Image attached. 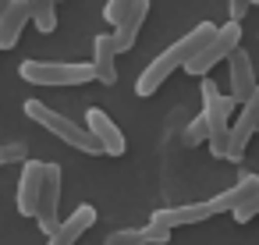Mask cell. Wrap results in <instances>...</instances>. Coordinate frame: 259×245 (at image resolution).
<instances>
[{"label": "cell", "mask_w": 259, "mask_h": 245, "mask_svg": "<svg viewBox=\"0 0 259 245\" xmlns=\"http://www.w3.org/2000/svg\"><path fill=\"white\" fill-rule=\"evenodd\" d=\"M85 128L96 135V142L103 146V153H107V156H121V153L128 149V142H124V132L114 125V117H110L107 110H100V107H89V114H85Z\"/></svg>", "instance_id": "obj_8"}, {"label": "cell", "mask_w": 259, "mask_h": 245, "mask_svg": "<svg viewBox=\"0 0 259 245\" xmlns=\"http://www.w3.org/2000/svg\"><path fill=\"white\" fill-rule=\"evenodd\" d=\"M132 4H135V0H107V8H103V18L110 22V25H117L128 11H132Z\"/></svg>", "instance_id": "obj_22"}, {"label": "cell", "mask_w": 259, "mask_h": 245, "mask_svg": "<svg viewBox=\"0 0 259 245\" xmlns=\"http://www.w3.org/2000/svg\"><path fill=\"white\" fill-rule=\"evenodd\" d=\"M93 71H96V82L117 86V43L107 32L93 39Z\"/></svg>", "instance_id": "obj_14"}, {"label": "cell", "mask_w": 259, "mask_h": 245, "mask_svg": "<svg viewBox=\"0 0 259 245\" xmlns=\"http://www.w3.org/2000/svg\"><path fill=\"white\" fill-rule=\"evenodd\" d=\"M255 188H259V174H241V178H238V185L224 188V192H220V195H213L209 202H213V210H217V213H231V210H234V206H241Z\"/></svg>", "instance_id": "obj_16"}, {"label": "cell", "mask_w": 259, "mask_h": 245, "mask_svg": "<svg viewBox=\"0 0 259 245\" xmlns=\"http://www.w3.org/2000/svg\"><path fill=\"white\" fill-rule=\"evenodd\" d=\"M61 164H47L43 171V188H39V202H36V224L39 231L50 238L57 227H61Z\"/></svg>", "instance_id": "obj_6"}, {"label": "cell", "mask_w": 259, "mask_h": 245, "mask_svg": "<svg viewBox=\"0 0 259 245\" xmlns=\"http://www.w3.org/2000/svg\"><path fill=\"white\" fill-rule=\"evenodd\" d=\"M32 4V25L47 36L57 29V0H29Z\"/></svg>", "instance_id": "obj_17"}, {"label": "cell", "mask_w": 259, "mask_h": 245, "mask_svg": "<svg viewBox=\"0 0 259 245\" xmlns=\"http://www.w3.org/2000/svg\"><path fill=\"white\" fill-rule=\"evenodd\" d=\"M255 135H259V132H255Z\"/></svg>", "instance_id": "obj_26"}, {"label": "cell", "mask_w": 259, "mask_h": 245, "mask_svg": "<svg viewBox=\"0 0 259 245\" xmlns=\"http://www.w3.org/2000/svg\"><path fill=\"white\" fill-rule=\"evenodd\" d=\"M213 36H217V25H213V22H199L195 29H188L174 47H167L160 57H153V61L146 64V71H142L139 82H135V93H139V96H153V93H156L178 68H185V64H188Z\"/></svg>", "instance_id": "obj_1"}, {"label": "cell", "mask_w": 259, "mask_h": 245, "mask_svg": "<svg viewBox=\"0 0 259 245\" xmlns=\"http://www.w3.org/2000/svg\"><path fill=\"white\" fill-rule=\"evenodd\" d=\"M227 75H231V100H234V107L238 103H245L252 93H255V86H259V78H255V71H252V57L238 47L231 57H227Z\"/></svg>", "instance_id": "obj_9"}, {"label": "cell", "mask_w": 259, "mask_h": 245, "mask_svg": "<svg viewBox=\"0 0 259 245\" xmlns=\"http://www.w3.org/2000/svg\"><path fill=\"white\" fill-rule=\"evenodd\" d=\"M25 160H29V146L25 142H0V167L25 164Z\"/></svg>", "instance_id": "obj_20"}, {"label": "cell", "mask_w": 259, "mask_h": 245, "mask_svg": "<svg viewBox=\"0 0 259 245\" xmlns=\"http://www.w3.org/2000/svg\"><path fill=\"white\" fill-rule=\"evenodd\" d=\"M209 217H217V210H213V202L206 199V202H185V206H167V210H156L149 220L153 224H163V227H188V224H199V220H209Z\"/></svg>", "instance_id": "obj_11"}, {"label": "cell", "mask_w": 259, "mask_h": 245, "mask_svg": "<svg viewBox=\"0 0 259 245\" xmlns=\"http://www.w3.org/2000/svg\"><path fill=\"white\" fill-rule=\"evenodd\" d=\"M202 142H209V121L206 114H195L192 125L185 128V146H202Z\"/></svg>", "instance_id": "obj_18"}, {"label": "cell", "mask_w": 259, "mask_h": 245, "mask_svg": "<svg viewBox=\"0 0 259 245\" xmlns=\"http://www.w3.org/2000/svg\"><path fill=\"white\" fill-rule=\"evenodd\" d=\"M231 217H234L238 224H248L252 217H259V188H255V192H252L241 206H234V210H231Z\"/></svg>", "instance_id": "obj_21"}, {"label": "cell", "mask_w": 259, "mask_h": 245, "mask_svg": "<svg viewBox=\"0 0 259 245\" xmlns=\"http://www.w3.org/2000/svg\"><path fill=\"white\" fill-rule=\"evenodd\" d=\"M25 117H32L36 125H43L50 135H57L61 142H68L71 149H78V153H89V156H96V153H103V146L96 142V135L89 132V128H82L78 121H71L68 114H57L54 107H47L43 100H25Z\"/></svg>", "instance_id": "obj_2"}, {"label": "cell", "mask_w": 259, "mask_h": 245, "mask_svg": "<svg viewBox=\"0 0 259 245\" xmlns=\"http://www.w3.org/2000/svg\"><path fill=\"white\" fill-rule=\"evenodd\" d=\"M252 4H259V0H252Z\"/></svg>", "instance_id": "obj_25"}, {"label": "cell", "mask_w": 259, "mask_h": 245, "mask_svg": "<svg viewBox=\"0 0 259 245\" xmlns=\"http://www.w3.org/2000/svg\"><path fill=\"white\" fill-rule=\"evenodd\" d=\"M231 110H234V100L224 96L217 89V82L206 75L202 78V114L209 121V153L217 160H227V149H231Z\"/></svg>", "instance_id": "obj_3"}, {"label": "cell", "mask_w": 259, "mask_h": 245, "mask_svg": "<svg viewBox=\"0 0 259 245\" xmlns=\"http://www.w3.org/2000/svg\"><path fill=\"white\" fill-rule=\"evenodd\" d=\"M146 18H149V0H135L132 11H128V15L114 25V43H117V54H124V50H132V47H135L139 29L146 25Z\"/></svg>", "instance_id": "obj_15"}, {"label": "cell", "mask_w": 259, "mask_h": 245, "mask_svg": "<svg viewBox=\"0 0 259 245\" xmlns=\"http://www.w3.org/2000/svg\"><path fill=\"white\" fill-rule=\"evenodd\" d=\"M93 224H96V206L82 202L71 217H64V220H61V227L47 238V245H75V241H78V238H82Z\"/></svg>", "instance_id": "obj_13"}, {"label": "cell", "mask_w": 259, "mask_h": 245, "mask_svg": "<svg viewBox=\"0 0 259 245\" xmlns=\"http://www.w3.org/2000/svg\"><path fill=\"white\" fill-rule=\"evenodd\" d=\"M255 132H259V86H255V93L241 103V114H238V121L231 125V149H227V160H231V164H238V160L245 156V146L252 142Z\"/></svg>", "instance_id": "obj_7"}, {"label": "cell", "mask_w": 259, "mask_h": 245, "mask_svg": "<svg viewBox=\"0 0 259 245\" xmlns=\"http://www.w3.org/2000/svg\"><path fill=\"white\" fill-rule=\"evenodd\" d=\"M142 238H146V245H167V241H170V227L149 220V224L142 227Z\"/></svg>", "instance_id": "obj_23"}, {"label": "cell", "mask_w": 259, "mask_h": 245, "mask_svg": "<svg viewBox=\"0 0 259 245\" xmlns=\"http://www.w3.org/2000/svg\"><path fill=\"white\" fill-rule=\"evenodd\" d=\"M18 75L25 78V82H32V86H85V82H93L96 78V71H93V61L89 64H71V61H22V68H18Z\"/></svg>", "instance_id": "obj_4"}, {"label": "cell", "mask_w": 259, "mask_h": 245, "mask_svg": "<svg viewBox=\"0 0 259 245\" xmlns=\"http://www.w3.org/2000/svg\"><path fill=\"white\" fill-rule=\"evenodd\" d=\"M32 22V4L29 0H8L4 15H0V50H11L22 39V29Z\"/></svg>", "instance_id": "obj_10"}, {"label": "cell", "mask_w": 259, "mask_h": 245, "mask_svg": "<svg viewBox=\"0 0 259 245\" xmlns=\"http://www.w3.org/2000/svg\"><path fill=\"white\" fill-rule=\"evenodd\" d=\"M43 160H25L22 178H18V213L22 217H36V202H39V188H43Z\"/></svg>", "instance_id": "obj_12"}, {"label": "cell", "mask_w": 259, "mask_h": 245, "mask_svg": "<svg viewBox=\"0 0 259 245\" xmlns=\"http://www.w3.org/2000/svg\"><path fill=\"white\" fill-rule=\"evenodd\" d=\"M103 245H146V238H142V227H117L103 238Z\"/></svg>", "instance_id": "obj_19"}, {"label": "cell", "mask_w": 259, "mask_h": 245, "mask_svg": "<svg viewBox=\"0 0 259 245\" xmlns=\"http://www.w3.org/2000/svg\"><path fill=\"white\" fill-rule=\"evenodd\" d=\"M241 47V22H227V25H217V36L185 64V71L188 75H195V78H206L220 61H227L234 50Z\"/></svg>", "instance_id": "obj_5"}, {"label": "cell", "mask_w": 259, "mask_h": 245, "mask_svg": "<svg viewBox=\"0 0 259 245\" xmlns=\"http://www.w3.org/2000/svg\"><path fill=\"white\" fill-rule=\"evenodd\" d=\"M248 8H252V0H227V15H231V22H241V18L248 15Z\"/></svg>", "instance_id": "obj_24"}]
</instances>
